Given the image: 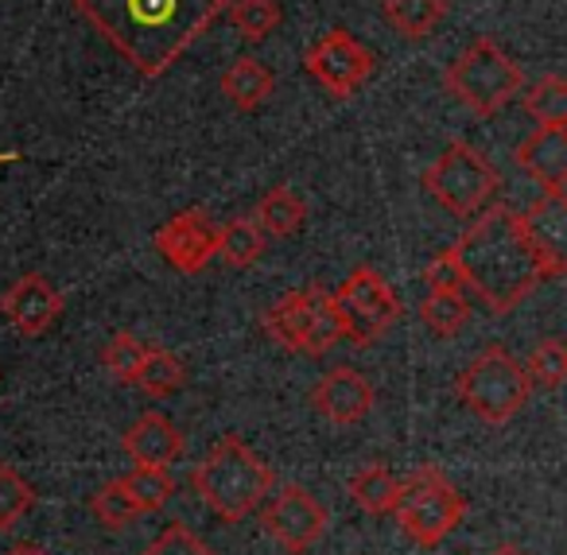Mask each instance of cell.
Wrapping results in <instances>:
<instances>
[{"mask_svg": "<svg viewBox=\"0 0 567 555\" xmlns=\"http://www.w3.org/2000/svg\"><path fill=\"white\" fill-rule=\"evenodd\" d=\"M385 20L401 40H427L447 20V0H385Z\"/></svg>", "mask_w": 567, "mask_h": 555, "instance_id": "44dd1931", "label": "cell"}, {"mask_svg": "<svg viewBox=\"0 0 567 555\" xmlns=\"http://www.w3.org/2000/svg\"><path fill=\"white\" fill-rule=\"evenodd\" d=\"M303 71L319 82L331 97H350L370 82L373 74V51L350 32L334 28L323 40H316L303 55Z\"/></svg>", "mask_w": 567, "mask_h": 555, "instance_id": "8fae6325", "label": "cell"}, {"mask_svg": "<svg viewBox=\"0 0 567 555\" xmlns=\"http://www.w3.org/2000/svg\"><path fill=\"white\" fill-rule=\"evenodd\" d=\"M489 555H528L525 547H517V544H502V547H494Z\"/></svg>", "mask_w": 567, "mask_h": 555, "instance_id": "e575fe53", "label": "cell"}, {"mask_svg": "<svg viewBox=\"0 0 567 555\" xmlns=\"http://www.w3.org/2000/svg\"><path fill=\"white\" fill-rule=\"evenodd\" d=\"M272 466L257 451H249L245 439L237 435H221L203 454V462L190 470V490L226 524H237L249 513H257L260 501L272 493Z\"/></svg>", "mask_w": 567, "mask_h": 555, "instance_id": "3957f363", "label": "cell"}, {"mask_svg": "<svg viewBox=\"0 0 567 555\" xmlns=\"http://www.w3.org/2000/svg\"><path fill=\"white\" fill-rule=\"evenodd\" d=\"M334 307L342 315V330H347V342L358 346V350H370L381 335L401 322L404 307L401 296L393 291V284L370 265L350 268V276L331 291Z\"/></svg>", "mask_w": 567, "mask_h": 555, "instance_id": "9c48e42d", "label": "cell"}, {"mask_svg": "<svg viewBox=\"0 0 567 555\" xmlns=\"http://www.w3.org/2000/svg\"><path fill=\"white\" fill-rule=\"evenodd\" d=\"M265 245H268V237L257 222L234 218L218 229V253H214V257L226 260L229 268H249L265 257Z\"/></svg>", "mask_w": 567, "mask_h": 555, "instance_id": "603a6c76", "label": "cell"}, {"mask_svg": "<svg viewBox=\"0 0 567 555\" xmlns=\"http://www.w3.org/2000/svg\"><path fill=\"white\" fill-rule=\"evenodd\" d=\"M125 454L133 459V466L144 470H167L183 454V431L175 428L172 415L164 412H144L133 428L121 439Z\"/></svg>", "mask_w": 567, "mask_h": 555, "instance_id": "2e32d148", "label": "cell"}, {"mask_svg": "<svg viewBox=\"0 0 567 555\" xmlns=\"http://www.w3.org/2000/svg\"><path fill=\"white\" fill-rule=\"evenodd\" d=\"M133 384L141 392H148L152 400H167V397H175L183 384H187V366L179 361V353L148 346V353H144L141 369H136Z\"/></svg>", "mask_w": 567, "mask_h": 555, "instance_id": "7402d4cb", "label": "cell"}, {"mask_svg": "<svg viewBox=\"0 0 567 555\" xmlns=\"http://www.w3.org/2000/svg\"><path fill=\"white\" fill-rule=\"evenodd\" d=\"M458 404L471 415H478L482 423H502L517 420L525 412L528 397H533V384L525 377V366L513 358L505 346H486L471 366L458 373L455 381Z\"/></svg>", "mask_w": 567, "mask_h": 555, "instance_id": "5b68a950", "label": "cell"}, {"mask_svg": "<svg viewBox=\"0 0 567 555\" xmlns=\"http://www.w3.org/2000/svg\"><path fill=\"white\" fill-rule=\"evenodd\" d=\"M117 482H121V490L133 497V505L141 508V513H159V508L175 497V482H172V474H167V470L133 466V474L117 477Z\"/></svg>", "mask_w": 567, "mask_h": 555, "instance_id": "4316f807", "label": "cell"}, {"mask_svg": "<svg viewBox=\"0 0 567 555\" xmlns=\"http://www.w3.org/2000/svg\"><path fill=\"white\" fill-rule=\"evenodd\" d=\"M229 0H74V12L144 79L167 74L226 17Z\"/></svg>", "mask_w": 567, "mask_h": 555, "instance_id": "6da1fadb", "label": "cell"}, {"mask_svg": "<svg viewBox=\"0 0 567 555\" xmlns=\"http://www.w3.org/2000/svg\"><path fill=\"white\" fill-rule=\"evenodd\" d=\"M226 17L245 43H260L280 24V4L276 0H229Z\"/></svg>", "mask_w": 567, "mask_h": 555, "instance_id": "484cf974", "label": "cell"}, {"mask_svg": "<svg viewBox=\"0 0 567 555\" xmlns=\"http://www.w3.org/2000/svg\"><path fill=\"white\" fill-rule=\"evenodd\" d=\"M443 86L474 117H497L525 90V71H520V63H513L505 55V48H497V40L478 35V40H471L451 59Z\"/></svg>", "mask_w": 567, "mask_h": 555, "instance_id": "277c9868", "label": "cell"}, {"mask_svg": "<svg viewBox=\"0 0 567 555\" xmlns=\"http://www.w3.org/2000/svg\"><path fill=\"white\" fill-rule=\"evenodd\" d=\"M525 377L533 389H559L567 381V346L559 338H544L528 350L525 358Z\"/></svg>", "mask_w": 567, "mask_h": 555, "instance_id": "83f0119b", "label": "cell"}, {"mask_svg": "<svg viewBox=\"0 0 567 555\" xmlns=\"http://www.w3.org/2000/svg\"><path fill=\"white\" fill-rule=\"evenodd\" d=\"M513 160H517V167L540 191H564L567 187V125H536V133L517 144Z\"/></svg>", "mask_w": 567, "mask_h": 555, "instance_id": "9a60e30c", "label": "cell"}, {"mask_svg": "<svg viewBox=\"0 0 567 555\" xmlns=\"http://www.w3.org/2000/svg\"><path fill=\"white\" fill-rule=\"evenodd\" d=\"M451 249L463 265L466 296L486 307L494 319L525 304L540 284L564 276V268L544 257L520 210L513 206H486L482 214H474Z\"/></svg>", "mask_w": 567, "mask_h": 555, "instance_id": "7a4b0ae2", "label": "cell"}, {"mask_svg": "<svg viewBox=\"0 0 567 555\" xmlns=\"http://www.w3.org/2000/svg\"><path fill=\"white\" fill-rule=\"evenodd\" d=\"M90 513L102 521V528L121 532L141 516V508H136L133 497L121 490V482H105L102 490H94V497H90Z\"/></svg>", "mask_w": 567, "mask_h": 555, "instance_id": "4dcf8cb0", "label": "cell"}, {"mask_svg": "<svg viewBox=\"0 0 567 555\" xmlns=\"http://www.w3.org/2000/svg\"><path fill=\"white\" fill-rule=\"evenodd\" d=\"M471 319V299L458 291H427L420 304V322L432 330L435 338H455Z\"/></svg>", "mask_w": 567, "mask_h": 555, "instance_id": "cb8c5ba5", "label": "cell"}, {"mask_svg": "<svg viewBox=\"0 0 567 555\" xmlns=\"http://www.w3.org/2000/svg\"><path fill=\"white\" fill-rule=\"evenodd\" d=\"M520 218H525L533 241L544 249V257L567 273V198H564V191H544Z\"/></svg>", "mask_w": 567, "mask_h": 555, "instance_id": "e0dca14e", "label": "cell"}, {"mask_svg": "<svg viewBox=\"0 0 567 555\" xmlns=\"http://www.w3.org/2000/svg\"><path fill=\"white\" fill-rule=\"evenodd\" d=\"M265 335L272 338L280 350L308 353V358H319V353L347 342V330H342V315H339V307H334V296L319 288V284L296 288L276 299L265 311Z\"/></svg>", "mask_w": 567, "mask_h": 555, "instance_id": "8992f818", "label": "cell"}, {"mask_svg": "<svg viewBox=\"0 0 567 555\" xmlns=\"http://www.w3.org/2000/svg\"><path fill=\"white\" fill-rule=\"evenodd\" d=\"M373 392L370 377L354 366H334L319 377V384L311 389V408H316L323 420H331L334 428H354L365 415L373 412Z\"/></svg>", "mask_w": 567, "mask_h": 555, "instance_id": "4fadbf2b", "label": "cell"}, {"mask_svg": "<svg viewBox=\"0 0 567 555\" xmlns=\"http://www.w3.org/2000/svg\"><path fill=\"white\" fill-rule=\"evenodd\" d=\"M156 253L183 276L203 273L206 265L218 253V226L210 222V214L203 206L195 210H179L175 218H167L164 226L156 229Z\"/></svg>", "mask_w": 567, "mask_h": 555, "instance_id": "7c38bea8", "label": "cell"}, {"mask_svg": "<svg viewBox=\"0 0 567 555\" xmlns=\"http://www.w3.org/2000/svg\"><path fill=\"white\" fill-rule=\"evenodd\" d=\"M424 187L443 210L471 222L474 214H482L489 206V198L497 195L502 179H497V167L474 144L451 141L424 172Z\"/></svg>", "mask_w": 567, "mask_h": 555, "instance_id": "ba28073f", "label": "cell"}, {"mask_svg": "<svg viewBox=\"0 0 567 555\" xmlns=\"http://www.w3.org/2000/svg\"><path fill=\"white\" fill-rule=\"evenodd\" d=\"M141 555H218V552H214V547L206 544L195 528H187L183 521H175V524H167V528L159 532V536L152 539Z\"/></svg>", "mask_w": 567, "mask_h": 555, "instance_id": "1f68e13d", "label": "cell"}, {"mask_svg": "<svg viewBox=\"0 0 567 555\" xmlns=\"http://www.w3.org/2000/svg\"><path fill=\"white\" fill-rule=\"evenodd\" d=\"M0 315L24 338H40L63 315V296H59V288L43 273H28L0 296Z\"/></svg>", "mask_w": 567, "mask_h": 555, "instance_id": "5bb4252c", "label": "cell"}, {"mask_svg": "<svg viewBox=\"0 0 567 555\" xmlns=\"http://www.w3.org/2000/svg\"><path fill=\"white\" fill-rule=\"evenodd\" d=\"M4 555H48V552H40V547H32V544H20V547H9Z\"/></svg>", "mask_w": 567, "mask_h": 555, "instance_id": "836d02e7", "label": "cell"}, {"mask_svg": "<svg viewBox=\"0 0 567 555\" xmlns=\"http://www.w3.org/2000/svg\"><path fill=\"white\" fill-rule=\"evenodd\" d=\"M393 516L401 524L404 539H412L416 547H440L463 524L466 497L443 470L420 466L416 474L401 482V493L393 501Z\"/></svg>", "mask_w": 567, "mask_h": 555, "instance_id": "52a82bcc", "label": "cell"}, {"mask_svg": "<svg viewBox=\"0 0 567 555\" xmlns=\"http://www.w3.org/2000/svg\"><path fill=\"white\" fill-rule=\"evenodd\" d=\"M144 353H148V342H141L136 335L128 330H117L110 342L102 346V366L113 373V381L121 384H133L136 381V369H141Z\"/></svg>", "mask_w": 567, "mask_h": 555, "instance_id": "f546056e", "label": "cell"}, {"mask_svg": "<svg viewBox=\"0 0 567 555\" xmlns=\"http://www.w3.org/2000/svg\"><path fill=\"white\" fill-rule=\"evenodd\" d=\"M520 105L536 125H567V82L559 74H548L520 90Z\"/></svg>", "mask_w": 567, "mask_h": 555, "instance_id": "d4e9b609", "label": "cell"}, {"mask_svg": "<svg viewBox=\"0 0 567 555\" xmlns=\"http://www.w3.org/2000/svg\"><path fill=\"white\" fill-rule=\"evenodd\" d=\"M424 284H427V291H458V296H466L463 265H458V257H455V249H451V245L427 260ZM466 299H471V296H466Z\"/></svg>", "mask_w": 567, "mask_h": 555, "instance_id": "d6a6232c", "label": "cell"}, {"mask_svg": "<svg viewBox=\"0 0 567 555\" xmlns=\"http://www.w3.org/2000/svg\"><path fill=\"white\" fill-rule=\"evenodd\" d=\"M260 528L288 555H308L331 528V508L308 485H280L272 497L260 501Z\"/></svg>", "mask_w": 567, "mask_h": 555, "instance_id": "30bf717a", "label": "cell"}, {"mask_svg": "<svg viewBox=\"0 0 567 555\" xmlns=\"http://www.w3.org/2000/svg\"><path fill=\"white\" fill-rule=\"evenodd\" d=\"M347 493L354 497V505L370 516H389L393 513V501L401 493V477L385 466V462H370L350 477Z\"/></svg>", "mask_w": 567, "mask_h": 555, "instance_id": "ffe728a7", "label": "cell"}, {"mask_svg": "<svg viewBox=\"0 0 567 555\" xmlns=\"http://www.w3.org/2000/svg\"><path fill=\"white\" fill-rule=\"evenodd\" d=\"M252 222L265 229V237H296L308 222V206L292 187H268L260 195Z\"/></svg>", "mask_w": 567, "mask_h": 555, "instance_id": "d6986e66", "label": "cell"}, {"mask_svg": "<svg viewBox=\"0 0 567 555\" xmlns=\"http://www.w3.org/2000/svg\"><path fill=\"white\" fill-rule=\"evenodd\" d=\"M35 505V490L24 482L20 470L0 462V532H12Z\"/></svg>", "mask_w": 567, "mask_h": 555, "instance_id": "f1b7e54d", "label": "cell"}, {"mask_svg": "<svg viewBox=\"0 0 567 555\" xmlns=\"http://www.w3.org/2000/svg\"><path fill=\"white\" fill-rule=\"evenodd\" d=\"M17 160H20L17 152H0V164H17Z\"/></svg>", "mask_w": 567, "mask_h": 555, "instance_id": "d590c367", "label": "cell"}, {"mask_svg": "<svg viewBox=\"0 0 567 555\" xmlns=\"http://www.w3.org/2000/svg\"><path fill=\"white\" fill-rule=\"evenodd\" d=\"M218 86H221V94H226L229 105H237L241 113H252V110H260L268 97H272L276 79H272V71L260 63V59L241 55V59H234V63L226 66V74H221Z\"/></svg>", "mask_w": 567, "mask_h": 555, "instance_id": "ac0fdd59", "label": "cell"}]
</instances>
